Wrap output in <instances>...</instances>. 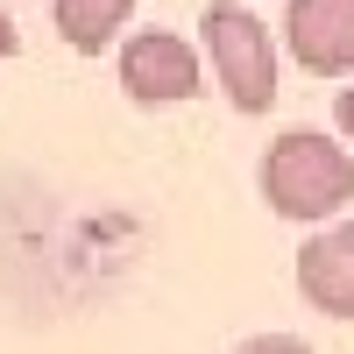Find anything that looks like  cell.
<instances>
[{"instance_id": "cell-8", "label": "cell", "mask_w": 354, "mask_h": 354, "mask_svg": "<svg viewBox=\"0 0 354 354\" xmlns=\"http://www.w3.org/2000/svg\"><path fill=\"white\" fill-rule=\"evenodd\" d=\"M333 135L354 149V85H347V93H333Z\"/></svg>"}, {"instance_id": "cell-4", "label": "cell", "mask_w": 354, "mask_h": 354, "mask_svg": "<svg viewBox=\"0 0 354 354\" xmlns=\"http://www.w3.org/2000/svg\"><path fill=\"white\" fill-rule=\"evenodd\" d=\"M283 50L312 78H354V0H290Z\"/></svg>"}, {"instance_id": "cell-6", "label": "cell", "mask_w": 354, "mask_h": 354, "mask_svg": "<svg viewBox=\"0 0 354 354\" xmlns=\"http://www.w3.org/2000/svg\"><path fill=\"white\" fill-rule=\"evenodd\" d=\"M128 15H135V0H50L57 36H64L78 57H100V50H113V36L128 28Z\"/></svg>"}, {"instance_id": "cell-5", "label": "cell", "mask_w": 354, "mask_h": 354, "mask_svg": "<svg viewBox=\"0 0 354 354\" xmlns=\"http://www.w3.org/2000/svg\"><path fill=\"white\" fill-rule=\"evenodd\" d=\"M298 298L319 319L354 326V220H319V234L298 248Z\"/></svg>"}, {"instance_id": "cell-9", "label": "cell", "mask_w": 354, "mask_h": 354, "mask_svg": "<svg viewBox=\"0 0 354 354\" xmlns=\"http://www.w3.org/2000/svg\"><path fill=\"white\" fill-rule=\"evenodd\" d=\"M15 57V21H8V8H0V64Z\"/></svg>"}, {"instance_id": "cell-1", "label": "cell", "mask_w": 354, "mask_h": 354, "mask_svg": "<svg viewBox=\"0 0 354 354\" xmlns=\"http://www.w3.org/2000/svg\"><path fill=\"white\" fill-rule=\"evenodd\" d=\"M262 198L277 220L319 227L354 205V149L326 128H283L262 149Z\"/></svg>"}, {"instance_id": "cell-3", "label": "cell", "mask_w": 354, "mask_h": 354, "mask_svg": "<svg viewBox=\"0 0 354 354\" xmlns=\"http://www.w3.org/2000/svg\"><path fill=\"white\" fill-rule=\"evenodd\" d=\"M121 93L135 106H177L198 93V50L177 28H135L121 43Z\"/></svg>"}, {"instance_id": "cell-7", "label": "cell", "mask_w": 354, "mask_h": 354, "mask_svg": "<svg viewBox=\"0 0 354 354\" xmlns=\"http://www.w3.org/2000/svg\"><path fill=\"white\" fill-rule=\"evenodd\" d=\"M234 354H319V347L298 340V333H255V340H241Z\"/></svg>"}, {"instance_id": "cell-2", "label": "cell", "mask_w": 354, "mask_h": 354, "mask_svg": "<svg viewBox=\"0 0 354 354\" xmlns=\"http://www.w3.org/2000/svg\"><path fill=\"white\" fill-rule=\"evenodd\" d=\"M198 36H205V64H213L234 113H270L277 106V43H270V28H262L255 8L213 0L198 15Z\"/></svg>"}]
</instances>
